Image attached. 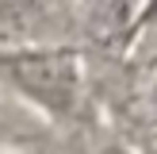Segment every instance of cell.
I'll list each match as a JSON object with an SVG mask.
<instances>
[{
	"label": "cell",
	"mask_w": 157,
	"mask_h": 154,
	"mask_svg": "<svg viewBox=\"0 0 157 154\" xmlns=\"http://www.w3.org/2000/svg\"><path fill=\"white\" fill-rule=\"evenodd\" d=\"M153 104H157V85H153Z\"/></svg>",
	"instance_id": "3"
},
{
	"label": "cell",
	"mask_w": 157,
	"mask_h": 154,
	"mask_svg": "<svg viewBox=\"0 0 157 154\" xmlns=\"http://www.w3.org/2000/svg\"><path fill=\"white\" fill-rule=\"evenodd\" d=\"M46 0H0V31H23L42 15Z\"/></svg>",
	"instance_id": "2"
},
{
	"label": "cell",
	"mask_w": 157,
	"mask_h": 154,
	"mask_svg": "<svg viewBox=\"0 0 157 154\" xmlns=\"http://www.w3.org/2000/svg\"><path fill=\"white\" fill-rule=\"evenodd\" d=\"M107 154H123V150H107Z\"/></svg>",
	"instance_id": "4"
},
{
	"label": "cell",
	"mask_w": 157,
	"mask_h": 154,
	"mask_svg": "<svg viewBox=\"0 0 157 154\" xmlns=\"http://www.w3.org/2000/svg\"><path fill=\"white\" fill-rule=\"evenodd\" d=\"M0 73L54 120H69L81 108L84 85H81V58L73 50H50V46L46 50L42 46L0 50Z\"/></svg>",
	"instance_id": "1"
}]
</instances>
